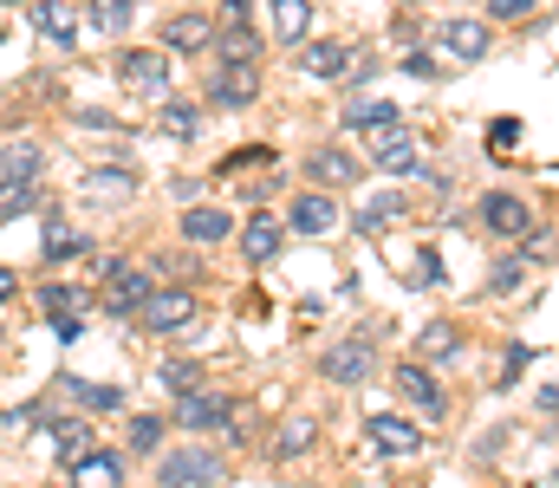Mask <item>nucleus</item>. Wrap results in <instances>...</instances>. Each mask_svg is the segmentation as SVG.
<instances>
[{"mask_svg": "<svg viewBox=\"0 0 559 488\" xmlns=\"http://www.w3.org/2000/svg\"><path fill=\"white\" fill-rule=\"evenodd\" d=\"M156 287H150V274H143L138 261H98V307L111 313V320H138V307L150 300Z\"/></svg>", "mask_w": 559, "mask_h": 488, "instance_id": "nucleus-1", "label": "nucleus"}, {"mask_svg": "<svg viewBox=\"0 0 559 488\" xmlns=\"http://www.w3.org/2000/svg\"><path fill=\"white\" fill-rule=\"evenodd\" d=\"M138 163H98L79 176V195H85V209H124V202H138Z\"/></svg>", "mask_w": 559, "mask_h": 488, "instance_id": "nucleus-2", "label": "nucleus"}, {"mask_svg": "<svg viewBox=\"0 0 559 488\" xmlns=\"http://www.w3.org/2000/svg\"><path fill=\"white\" fill-rule=\"evenodd\" d=\"M222 483H228V469L209 450H169L163 469H156V488H222Z\"/></svg>", "mask_w": 559, "mask_h": 488, "instance_id": "nucleus-3", "label": "nucleus"}, {"mask_svg": "<svg viewBox=\"0 0 559 488\" xmlns=\"http://www.w3.org/2000/svg\"><path fill=\"white\" fill-rule=\"evenodd\" d=\"M195 313H202V307H195V294H189V287H156V294L138 307V325H143V332H189Z\"/></svg>", "mask_w": 559, "mask_h": 488, "instance_id": "nucleus-4", "label": "nucleus"}, {"mask_svg": "<svg viewBox=\"0 0 559 488\" xmlns=\"http://www.w3.org/2000/svg\"><path fill=\"white\" fill-rule=\"evenodd\" d=\"M481 228L501 235V241H527V235H534V209H527L521 195L495 189V195H481Z\"/></svg>", "mask_w": 559, "mask_h": 488, "instance_id": "nucleus-5", "label": "nucleus"}, {"mask_svg": "<svg viewBox=\"0 0 559 488\" xmlns=\"http://www.w3.org/2000/svg\"><path fill=\"white\" fill-rule=\"evenodd\" d=\"M228 417H235V404H228L222 391H182L169 424H176V430H189V437H202V430H222Z\"/></svg>", "mask_w": 559, "mask_h": 488, "instance_id": "nucleus-6", "label": "nucleus"}, {"mask_svg": "<svg viewBox=\"0 0 559 488\" xmlns=\"http://www.w3.org/2000/svg\"><path fill=\"white\" fill-rule=\"evenodd\" d=\"M118 79H124L131 92H150V98H156V92L169 85V52H163V46H131V52L118 59Z\"/></svg>", "mask_w": 559, "mask_h": 488, "instance_id": "nucleus-7", "label": "nucleus"}, {"mask_svg": "<svg viewBox=\"0 0 559 488\" xmlns=\"http://www.w3.org/2000/svg\"><path fill=\"white\" fill-rule=\"evenodd\" d=\"M254 98H261V72L254 66H222L209 79V105H222V111H248Z\"/></svg>", "mask_w": 559, "mask_h": 488, "instance_id": "nucleus-8", "label": "nucleus"}, {"mask_svg": "<svg viewBox=\"0 0 559 488\" xmlns=\"http://www.w3.org/2000/svg\"><path fill=\"white\" fill-rule=\"evenodd\" d=\"M163 52H215V20L209 13H169L163 20Z\"/></svg>", "mask_w": 559, "mask_h": 488, "instance_id": "nucleus-9", "label": "nucleus"}, {"mask_svg": "<svg viewBox=\"0 0 559 488\" xmlns=\"http://www.w3.org/2000/svg\"><path fill=\"white\" fill-rule=\"evenodd\" d=\"M436 46H442L449 59L475 66V59H488V20H442V26H436Z\"/></svg>", "mask_w": 559, "mask_h": 488, "instance_id": "nucleus-10", "label": "nucleus"}, {"mask_svg": "<svg viewBox=\"0 0 559 488\" xmlns=\"http://www.w3.org/2000/svg\"><path fill=\"white\" fill-rule=\"evenodd\" d=\"M26 20H33V33H46L52 46H72V39H79V0H26Z\"/></svg>", "mask_w": 559, "mask_h": 488, "instance_id": "nucleus-11", "label": "nucleus"}, {"mask_svg": "<svg viewBox=\"0 0 559 488\" xmlns=\"http://www.w3.org/2000/svg\"><path fill=\"white\" fill-rule=\"evenodd\" d=\"M319 371H325L332 384H365V378H371V338H345V345H332V352L319 358Z\"/></svg>", "mask_w": 559, "mask_h": 488, "instance_id": "nucleus-12", "label": "nucleus"}, {"mask_svg": "<svg viewBox=\"0 0 559 488\" xmlns=\"http://www.w3.org/2000/svg\"><path fill=\"white\" fill-rule=\"evenodd\" d=\"M371 157H378V169H384V176H417V169H423L417 138H411L404 124H397V131H378V138H371Z\"/></svg>", "mask_w": 559, "mask_h": 488, "instance_id": "nucleus-13", "label": "nucleus"}, {"mask_svg": "<svg viewBox=\"0 0 559 488\" xmlns=\"http://www.w3.org/2000/svg\"><path fill=\"white\" fill-rule=\"evenodd\" d=\"M397 397L417 404L423 417H442V410H449V397H442V384L429 378V365H397Z\"/></svg>", "mask_w": 559, "mask_h": 488, "instance_id": "nucleus-14", "label": "nucleus"}, {"mask_svg": "<svg viewBox=\"0 0 559 488\" xmlns=\"http://www.w3.org/2000/svg\"><path fill=\"white\" fill-rule=\"evenodd\" d=\"M365 430H371V443H378L384 456H417L423 450V430L417 424H404V417H391V410H378Z\"/></svg>", "mask_w": 559, "mask_h": 488, "instance_id": "nucleus-15", "label": "nucleus"}, {"mask_svg": "<svg viewBox=\"0 0 559 488\" xmlns=\"http://www.w3.org/2000/svg\"><path fill=\"white\" fill-rule=\"evenodd\" d=\"M306 176H312L319 189H352V182H358V157H345L338 144H325V151L306 157Z\"/></svg>", "mask_w": 559, "mask_h": 488, "instance_id": "nucleus-16", "label": "nucleus"}, {"mask_svg": "<svg viewBox=\"0 0 559 488\" xmlns=\"http://www.w3.org/2000/svg\"><path fill=\"white\" fill-rule=\"evenodd\" d=\"M72 488H124V456L111 450H85L72 463Z\"/></svg>", "mask_w": 559, "mask_h": 488, "instance_id": "nucleus-17", "label": "nucleus"}, {"mask_svg": "<svg viewBox=\"0 0 559 488\" xmlns=\"http://www.w3.org/2000/svg\"><path fill=\"white\" fill-rule=\"evenodd\" d=\"M332 228H338V209H332V195H325V189L293 195V235H332Z\"/></svg>", "mask_w": 559, "mask_h": 488, "instance_id": "nucleus-18", "label": "nucleus"}, {"mask_svg": "<svg viewBox=\"0 0 559 488\" xmlns=\"http://www.w3.org/2000/svg\"><path fill=\"white\" fill-rule=\"evenodd\" d=\"M228 235H235V215H228V209H182V241L215 248V241H228Z\"/></svg>", "mask_w": 559, "mask_h": 488, "instance_id": "nucleus-19", "label": "nucleus"}, {"mask_svg": "<svg viewBox=\"0 0 559 488\" xmlns=\"http://www.w3.org/2000/svg\"><path fill=\"white\" fill-rule=\"evenodd\" d=\"M46 430H52V456H59V469H72V463L92 450V417H52Z\"/></svg>", "mask_w": 559, "mask_h": 488, "instance_id": "nucleus-20", "label": "nucleus"}, {"mask_svg": "<svg viewBox=\"0 0 559 488\" xmlns=\"http://www.w3.org/2000/svg\"><path fill=\"white\" fill-rule=\"evenodd\" d=\"M280 241H286V222L280 215H248V228H241V254L248 261H274Z\"/></svg>", "mask_w": 559, "mask_h": 488, "instance_id": "nucleus-21", "label": "nucleus"}, {"mask_svg": "<svg viewBox=\"0 0 559 488\" xmlns=\"http://www.w3.org/2000/svg\"><path fill=\"white\" fill-rule=\"evenodd\" d=\"M345 131H365V138L397 131V105L391 98H358V105H345Z\"/></svg>", "mask_w": 559, "mask_h": 488, "instance_id": "nucleus-22", "label": "nucleus"}, {"mask_svg": "<svg viewBox=\"0 0 559 488\" xmlns=\"http://www.w3.org/2000/svg\"><path fill=\"white\" fill-rule=\"evenodd\" d=\"M39 254H46V261H79V254H92V241H85L66 215H46V241H39Z\"/></svg>", "mask_w": 559, "mask_h": 488, "instance_id": "nucleus-23", "label": "nucleus"}, {"mask_svg": "<svg viewBox=\"0 0 559 488\" xmlns=\"http://www.w3.org/2000/svg\"><path fill=\"white\" fill-rule=\"evenodd\" d=\"M46 176V151L39 144H7L0 151V182H39Z\"/></svg>", "mask_w": 559, "mask_h": 488, "instance_id": "nucleus-24", "label": "nucleus"}, {"mask_svg": "<svg viewBox=\"0 0 559 488\" xmlns=\"http://www.w3.org/2000/svg\"><path fill=\"white\" fill-rule=\"evenodd\" d=\"M215 52H222V66H254L261 59V33L254 26H222L215 33Z\"/></svg>", "mask_w": 559, "mask_h": 488, "instance_id": "nucleus-25", "label": "nucleus"}, {"mask_svg": "<svg viewBox=\"0 0 559 488\" xmlns=\"http://www.w3.org/2000/svg\"><path fill=\"white\" fill-rule=\"evenodd\" d=\"M299 66H306L312 79H345V66H352V52H345L338 39H312V46L299 52Z\"/></svg>", "mask_w": 559, "mask_h": 488, "instance_id": "nucleus-26", "label": "nucleus"}, {"mask_svg": "<svg viewBox=\"0 0 559 488\" xmlns=\"http://www.w3.org/2000/svg\"><path fill=\"white\" fill-rule=\"evenodd\" d=\"M404 209H411L404 195H371V202L358 209V235H384L391 222H404Z\"/></svg>", "mask_w": 559, "mask_h": 488, "instance_id": "nucleus-27", "label": "nucleus"}, {"mask_svg": "<svg viewBox=\"0 0 559 488\" xmlns=\"http://www.w3.org/2000/svg\"><path fill=\"white\" fill-rule=\"evenodd\" d=\"M274 33L286 46L306 39V33H312V0H274Z\"/></svg>", "mask_w": 559, "mask_h": 488, "instance_id": "nucleus-28", "label": "nucleus"}, {"mask_svg": "<svg viewBox=\"0 0 559 488\" xmlns=\"http://www.w3.org/2000/svg\"><path fill=\"white\" fill-rule=\"evenodd\" d=\"M131 13H138V0H85V20H92L98 33H124Z\"/></svg>", "mask_w": 559, "mask_h": 488, "instance_id": "nucleus-29", "label": "nucleus"}, {"mask_svg": "<svg viewBox=\"0 0 559 488\" xmlns=\"http://www.w3.org/2000/svg\"><path fill=\"white\" fill-rule=\"evenodd\" d=\"M156 378H163L176 397H182V391H202V365H195V358H163V365H156Z\"/></svg>", "mask_w": 559, "mask_h": 488, "instance_id": "nucleus-30", "label": "nucleus"}, {"mask_svg": "<svg viewBox=\"0 0 559 488\" xmlns=\"http://www.w3.org/2000/svg\"><path fill=\"white\" fill-rule=\"evenodd\" d=\"M124 443H131V450H138V456H150V450H163V417H131V424H124Z\"/></svg>", "mask_w": 559, "mask_h": 488, "instance_id": "nucleus-31", "label": "nucleus"}, {"mask_svg": "<svg viewBox=\"0 0 559 488\" xmlns=\"http://www.w3.org/2000/svg\"><path fill=\"white\" fill-rule=\"evenodd\" d=\"M156 124H163L169 138H195V131H202V111H195V105H163Z\"/></svg>", "mask_w": 559, "mask_h": 488, "instance_id": "nucleus-32", "label": "nucleus"}, {"mask_svg": "<svg viewBox=\"0 0 559 488\" xmlns=\"http://www.w3.org/2000/svg\"><path fill=\"white\" fill-rule=\"evenodd\" d=\"M39 307H46V313H79V307H85V287H66V281H46V287H39Z\"/></svg>", "mask_w": 559, "mask_h": 488, "instance_id": "nucleus-33", "label": "nucleus"}, {"mask_svg": "<svg viewBox=\"0 0 559 488\" xmlns=\"http://www.w3.org/2000/svg\"><path fill=\"white\" fill-rule=\"evenodd\" d=\"M26 209H39V189L33 182H0V222H13Z\"/></svg>", "mask_w": 559, "mask_h": 488, "instance_id": "nucleus-34", "label": "nucleus"}, {"mask_svg": "<svg viewBox=\"0 0 559 488\" xmlns=\"http://www.w3.org/2000/svg\"><path fill=\"white\" fill-rule=\"evenodd\" d=\"M319 430H312V417H286L280 424V437H274V456H293V450H306Z\"/></svg>", "mask_w": 559, "mask_h": 488, "instance_id": "nucleus-35", "label": "nucleus"}, {"mask_svg": "<svg viewBox=\"0 0 559 488\" xmlns=\"http://www.w3.org/2000/svg\"><path fill=\"white\" fill-rule=\"evenodd\" d=\"M423 352H429V358H449V352H462V332H455L449 320H436L429 332H423Z\"/></svg>", "mask_w": 559, "mask_h": 488, "instance_id": "nucleus-36", "label": "nucleus"}, {"mask_svg": "<svg viewBox=\"0 0 559 488\" xmlns=\"http://www.w3.org/2000/svg\"><path fill=\"white\" fill-rule=\"evenodd\" d=\"M261 163H274V151H267V144H248V151H235V157L222 163V176H235V169H261Z\"/></svg>", "mask_w": 559, "mask_h": 488, "instance_id": "nucleus-37", "label": "nucleus"}, {"mask_svg": "<svg viewBox=\"0 0 559 488\" xmlns=\"http://www.w3.org/2000/svg\"><path fill=\"white\" fill-rule=\"evenodd\" d=\"M514 144H521V124H514V118H501V124L488 131V151L501 157V151H514Z\"/></svg>", "mask_w": 559, "mask_h": 488, "instance_id": "nucleus-38", "label": "nucleus"}, {"mask_svg": "<svg viewBox=\"0 0 559 488\" xmlns=\"http://www.w3.org/2000/svg\"><path fill=\"white\" fill-rule=\"evenodd\" d=\"M222 20L228 26H254V0H222Z\"/></svg>", "mask_w": 559, "mask_h": 488, "instance_id": "nucleus-39", "label": "nucleus"}, {"mask_svg": "<svg viewBox=\"0 0 559 488\" xmlns=\"http://www.w3.org/2000/svg\"><path fill=\"white\" fill-rule=\"evenodd\" d=\"M488 13H495V20H527L534 0H488Z\"/></svg>", "mask_w": 559, "mask_h": 488, "instance_id": "nucleus-40", "label": "nucleus"}, {"mask_svg": "<svg viewBox=\"0 0 559 488\" xmlns=\"http://www.w3.org/2000/svg\"><path fill=\"white\" fill-rule=\"evenodd\" d=\"M527 358H534V352H527V345H514V352H508V365H501V384H514V378L527 371Z\"/></svg>", "mask_w": 559, "mask_h": 488, "instance_id": "nucleus-41", "label": "nucleus"}, {"mask_svg": "<svg viewBox=\"0 0 559 488\" xmlns=\"http://www.w3.org/2000/svg\"><path fill=\"white\" fill-rule=\"evenodd\" d=\"M429 281H436V254L423 248V254H417V267H411V287H429Z\"/></svg>", "mask_w": 559, "mask_h": 488, "instance_id": "nucleus-42", "label": "nucleus"}, {"mask_svg": "<svg viewBox=\"0 0 559 488\" xmlns=\"http://www.w3.org/2000/svg\"><path fill=\"white\" fill-rule=\"evenodd\" d=\"M52 332H59V338H66V345H72V338H79V332H85V320H79V313H52Z\"/></svg>", "mask_w": 559, "mask_h": 488, "instance_id": "nucleus-43", "label": "nucleus"}, {"mask_svg": "<svg viewBox=\"0 0 559 488\" xmlns=\"http://www.w3.org/2000/svg\"><path fill=\"white\" fill-rule=\"evenodd\" d=\"M514 281H521V261H508V267H495V274H488V287H495V294H508Z\"/></svg>", "mask_w": 559, "mask_h": 488, "instance_id": "nucleus-44", "label": "nucleus"}, {"mask_svg": "<svg viewBox=\"0 0 559 488\" xmlns=\"http://www.w3.org/2000/svg\"><path fill=\"white\" fill-rule=\"evenodd\" d=\"M13 294H20V281H13V274H7V267H0V307H7V300H13Z\"/></svg>", "mask_w": 559, "mask_h": 488, "instance_id": "nucleus-45", "label": "nucleus"}, {"mask_svg": "<svg viewBox=\"0 0 559 488\" xmlns=\"http://www.w3.org/2000/svg\"><path fill=\"white\" fill-rule=\"evenodd\" d=\"M540 410H559V384H547V391H540Z\"/></svg>", "mask_w": 559, "mask_h": 488, "instance_id": "nucleus-46", "label": "nucleus"}, {"mask_svg": "<svg viewBox=\"0 0 559 488\" xmlns=\"http://www.w3.org/2000/svg\"><path fill=\"white\" fill-rule=\"evenodd\" d=\"M66 488H72V483H66Z\"/></svg>", "mask_w": 559, "mask_h": 488, "instance_id": "nucleus-47", "label": "nucleus"}]
</instances>
